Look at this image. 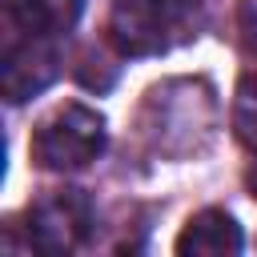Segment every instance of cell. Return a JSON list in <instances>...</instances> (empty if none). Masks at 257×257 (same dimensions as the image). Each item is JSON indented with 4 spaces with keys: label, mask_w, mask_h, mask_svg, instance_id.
<instances>
[{
    "label": "cell",
    "mask_w": 257,
    "mask_h": 257,
    "mask_svg": "<svg viewBox=\"0 0 257 257\" xmlns=\"http://www.w3.org/2000/svg\"><path fill=\"white\" fill-rule=\"evenodd\" d=\"M12 32L24 36H60L76 24L80 0H4Z\"/></svg>",
    "instance_id": "8992f818"
},
{
    "label": "cell",
    "mask_w": 257,
    "mask_h": 257,
    "mask_svg": "<svg viewBox=\"0 0 257 257\" xmlns=\"http://www.w3.org/2000/svg\"><path fill=\"white\" fill-rule=\"evenodd\" d=\"M237 28H241L245 44L257 52V0H241V8H237Z\"/></svg>",
    "instance_id": "ba28073f"
},
{
    "label": "cell",
    "mask_w": 257,
    "mask_h": 257,
    "mask_svg": "<svg viewBox=\"0 0 257 257\" xmlns=\"http://www.w3.org/2000/svg\"><path fill=\"white\" fill-rule=\"evenodd\" d=\"M249 181H253V189H257V165H253V177H249Z\"/></svg>",
    "instance_id": "9c48e42d"
},
{
    "label": "cell",
    "mask_w": 257,
    "mask_h": 257,
    "mask_svg": "<svg viewBox=\"0 0 257 257\" xmlns=\"http://www.w3.org/2000/svg\"><path fill=\"white\" fill-rule=\"evenodd\" d=\"M56 36H24L12 32V40L4 44V60H0V88L12 104L44 92L56 72H60V52L52 44Z\"/></svg>",
    "instance_id": "7a4b0ae2"
},
{
    "label": "cell",
    "mask_w": 257,
    "mask_h": 257,
    "mask_svg": "<svg viewBox=\"0 0 257 257\" xmlns=\"http://www.w3.org/2000/svg\"><path fill=\"white\" fill-rule=\"evenodd\" d=\"M92 225V205L80 189H60L52 197H44L32 213H28V237L36 249L44 253H68L84 241Z\"/></svg>",
    "instance_id": "3957f363"
},
{
    "label": "cell",
    "mask_w": 257,
    "mask_h": 257,
    "mask_svg": "<svg viewBox=\"0 0 257 257\" xmlns=\"http://www.w3.org/2000/svg\"><path fill=\"white\" fill-rule=\"evenodd\" d=\"M233 128L237 137L257 149V76H245L241 88H237V100H233Z\"/></svg>",
    "instance_id": "52a82bcc"
},
{
    "label": "cell",
    "mask_w": 257,
    "mask_h": 257,
    "mask_svg": "<svg viewBox=\"0 0 257 257\" xmlns=\"http://www.w3.org/2000/svg\"><path fill=\"white\" fill-rule=\"evenodd\" d=\"M108 36L124 56H153L169 44V4L165 0H116L108 16Z\"/></svg>",
    "instance_id": "277c9868"
},
{
    "label": "cell",
    "mask_w": 257,
    "mask_h": 257,
    "mask_svg": "<svg viewBox=\"0 0 257 257\" xmlns=\"http://www.w3.org/2000/svg\"><path fill=\"white\" fill-rule=\"evenodd\" d=\"M245 249L241 225L225 213V209H201L185 221L181 237H177V253L181 257H233Z\"/></svg>",
    "instance_id": "5b68a950"
},
{
    "label": "cell",
    "mask_w": 257,
    "mask_h": 257,
    "mask_svg": "<svg viewBox=\"0 0 257 257\" xmlns=\"http://www.w3.org/2000/svg\"><path fill=\"white\" fill-rule=\"evenodd\" d=\"M104 116L88 104H60L52 108L36 133H32V161L48 173H72L84 169L88 161H96L104 153Z\"/></svg>",
    "instance_id": "6da1fadb"
}]
</instances>
